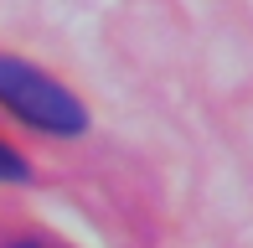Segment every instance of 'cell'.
I'll list each match as a JSON object with an SVG mask.
<instances>
[{"instance_id":"3","label":"cell","mask_w":253,"mask_h":248,"mask_svg":"<svg viewBox=\"0 0 253 248\" xmlns=\"http://www.w3.org/2000/svg\"><path fill=\"white\" fill-rule=\"evenodd\" d=\"M16 248H42V243H16Z\"/></svg>"},{"instance_id":"1","label":"cell","mask_w":253,"mask_h":248,"mask_svg":"<svg viewBox=\"0 0 253 248\" xmlns=\"http://www.w3.org/2000/svg\"><path fill=\"white\" fill-rule=\"evenodd\" d=\"M0 104L52 134H78L88 124V109L62 83H52L47 73H37L31 62H16V57H0Z\"/></svg>"},{"instance_id":"2","label":"cell","mask_w":253,"mask_h":248,"mask_svg":"<svg viewBox=\"0 0 253 248\" xmlns=\"http://www.w3.org/2000/svg\"><path fill=\"white\" fill-rule=\"evenodd\" d=\"M0 176H5V181H21V176H26V161H21L10 145H0Z\"/></svg>"}]
</instances>
